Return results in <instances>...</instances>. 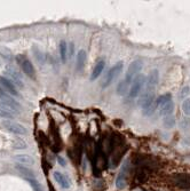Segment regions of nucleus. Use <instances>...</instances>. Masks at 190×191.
Returning <instances> with one entry per match:
<instances>
[{
	"label": "nucleus",
	"mask_w": 190,
	"mask_h": 191,
	"mask_svg": "<svg viewBox=\"0 0 190 191\" xmlns=\"http://www.w3.org/2000/svg\"><path fill=\"white\" fill-rule=\"evenodd\" d=\"M0 108H4L8 111L14 112L15 115L21 110L20 103L13 98V96L8 95L7 92L2 91V88L0 87Z\"/></svg>",
	"instance_id": "f257e3e1"
},
{
	"label": "nucleus",
	"mask_w": 190,
	"mask_h": 191,
	"mask_svg": "<svg viewBox=\"0 0 190 191\" xmlns=\"http://www.w3.org/2000/svg\"><path fill=\"white\" fill-rule=\"evenodd\" d=\"M4 74H5V77H6L8 80H11V83L16 86V87H19V88H23V87H24V81H23L21 72H20L19 70H16L14 66H11V65H6Z\"/></svg>",
	"instance_id": "f03ea898"
},
{
	"label": "nucleus",
	"mask_w": 190,
	"mask_h": 191,
	"mask_svg": "<svg viewBox=\"0 0 190 191\" xmlns=\"http://www.w3.org/2000/svg\"><path fill=\"white\" fill-rule=\"evenodd\" d=\"M146 80H147V78H146V76L142 73H139L134 78V80L132 81V84H131V87H129V94H128V97L129 98H135L139 94H140V92H141V89L144 87L146 85Z\"/></svg>",
	"instance_id": "7ed1b4c3"
},
{
	"label": "nucleus",
	"mask_w": 190,
	"mask_h": 191,
	"mask_svg": "<svg viewBox=\"0 0 190 191\" xmlns=\"http://www.w3.org/2000/svg\"><path fill=\"white\" fill-rule=\"evenodd\" d=\"M142 68H143V62H142L141 60H135V61H133L132 63L128 65V69H127V72H126V74H125L124 81H125L126 84H128V85H131L132 81L134 80V78H135L137 74L140 73V71L142 70Z\"/></svg>",
	"instance_id": "20e7f679"
},
{
	"label": "nucleus",
	"mask_w": 190,
	"mask_h": 191,
	"mask_svg": "<svg viewBox=\"0 0 190 191\" xmlns=\"http://www.w3.org/2000/svg\"><path fill=\"white\" fill-rule=\"evenodd\" d=\"M123 66H124V62L123 61H119V62H117L108 71V73H106V76L104 77V79H103V81H102V88H106V87H109V86L112 84V81L116 79L117 76L121 72Z\"/></svg>",
	"instance_id": "39448f33"
},
{
	"label": "nucleus",
	"mask_w": 190,
	"mask_h": 191,
	"mask_svg": "<svg viewBox=\"0 0 190 191\" xmlns=\"http://www.w3.org/2000/svg\"><path fill=\"white\" fill-rule=\"evenodd\" d=\"M159 81V72L157 69H154L150 73H149L148 78L146 80V85H144V91L143 93L147 94H155L156 92V87L158 85Z\"/></svg>",
	"instance_id": "423d86ee"
},
{
	"label": "nucleus",
	"mask_w": 190,
	"mask_h": 191,
	"mask_svg": "<svg viewBox=\"0 0 190 191\" xmlns=\"http://www.w3.org/2000/svg\"><path fill=\"white\" fill-rule=\"evenodd\" d=\"M16 60H17L19 64L21 65L22 71L24 72V74L31 79H34L36 78V70H34V66L31 63V61L28 57H25L24 55H17Z\"/></svg>",
	"instance_id": "0eeeda50"
},
{
	"label": "nucleus",
	"mask_w": 190,
	"mask_h": 191,
	"mask_svg": "<svg viewBox=\"0 0 190 191\" xmlns=\"http://www.w3.org/2000/svg\"><path fill=\"white\" fill-rule=\"evenodd\" d=\"M2 127L6 130H8L9 133L17 134V135H25L28 133V129L23 125L19 124V123H15V121H11V120L2 121Z\"/></svg>",
	"instance_id": "6e6552de"
},
{
	"label": "nucleus",
	"mask_w": 190,
	"mask_h": 191,
	"mask_svg": "<svg viewBox=\"0 0 190 191\" xmlns=\"http://www.w3.org/2000/svg\"><path fill=\"white\" fill-rule=\"evenodd\" d=\"M0 86H1V88L5 89V92H7L11 96H15V97L20 96L17 87L14 85L11 80H8L5 76H0Z\"/></svg>",
	"instance_id": "1a4fd4ad"
},
{
	"label": "nucleus",
	"mask_w": 190,
	"mask_h": 191,
	"mask_svg": "<svg viewBox=\"0 0 190 191\" xmlns=\"http://www.w3.org/2000/svg\"><path fill=\"white\" fill-rule=\"evenodd\" d=\"M15 168L19 170L22 174V176H24L26 180H29V179H36V173L31 168L25 167L24 165H21V164H16Z\"/></svg>",
	"instance_id": "9d476101"
},
{
	"label": "nucleus",
	"mask_w": 190,
	"mask_h": 191,
	"mask_svg": "<svg viewBox=\"0 0 190 191\" xmlns=\"http://www.w3.org/2000/svg\"><path fill=\"white\" fill-rule=\"evenodd\" d=\"M53 176L55 181L63 188V189H68V188H70V182L68 180V177L63 175L62 173H60V172H54L53 173Z\"/></svg>",
	"instance_id": "9b49d317"
},
{
	"label": "nucleus",
	"mask_w": 190,
	"mask_h": 191,
	"mask_svg": "<svg viewBox=\"0 0 190 191\" xmlns=\"http://www.w3.org/2000/svg\"><path fill=\"white\" fill-rule=\"evenodd\" d=\"M14 160L17 162V164H21V165H34V159L33 157L29 156V155H16L14 157Z\"/></svg>",
	"instance_id": "f8f14e48"
},
{
	"label": "nucleus",
	"mask_w": 190,
	"mask_h": 191,
	"mask_svg": "<svg viewBox=\"0 0 190 191\" xmlns=\"http://www.w3.org/2000/svg\"><path fill=\"white\" fill-rule=\"evenodd\" d=\"M86 57H87L86 52L84 49H80L77 54V60H76V65H77V71L78 72H80L84 69V65L86 63Z\"/></svg>",
	"instance_id": "ddd939ff"
},
{
	"label": "nucleus",
	"mask_w": 190,
	"mask_h": 191,
	"mask_svg": "<svg viewBox=\"0 0 190 191\" xmlns=\"http://www.w3.org/2000/svg\"><path fill=\"white\" fill-rule=\"evenodd\" d=\"M174 102H173V100H171L169 101L167 103H165L164 105L160 106V110H159V113H160V116H164V117H166V116H169V115H172V112L174 111Z\"/></svg>",
	"instance_id": "4468645a"
},
{
	"label": "nucleus",
	"mask_w": 190,
	"mask_h": 191,
	"mask_svg": "<svg viewBox=\"0 0 190 191\" xmlns=\"http://www.w3.org/2000/svg\"><path fill=\"white\" fill-rule=\"evenodd\" d=\"M126 172H127V166L125 165V166L123 167V170H120L118 177H117L116 185L118 189H123V188H125V185H126Z\"/></svg>",
	"instance_id": "2eb2a0df"
},
{
	"label": "nucleus",
	"mask_w": 190,
	"mask_h": 191,
	"mask_svg": "<svg viewBox=\"0 0 190 191\" xmlns=\"http://www.w3.org/2000/svg\"><path fill=\"white\" fill-rule=\"evenodd\" d=\"M104 66H106V62L104 61H99L96 63V65H95V68L93 69L92 74H91V80H95L96 78H99V76L102 73Z\"/></svg>",
	"instance_id": "dca6fc26"
},
{
	"label": "nucleus",
	"mask_w": 190,
	"mask_h": 191,
	"mask_svg": "<svg viewBox=\"0 0 190 191\" xmlns=\"http://www.w3.org/2000/svg\"><path fill=\"white\" fill-rule=\"evenodd\" d=\"M0 57H2L7 62H11L14 60V55L11 53V51L9 48L5 47V46H1L0 47Z\"/></svg>",
	"instance_id": "f3484780"
},
{
	"label": "nucleus",
	"mask_w": 190,
	"mask_h": 191,
	"mask_svg": "<svg viewBox=\"0 0 190 191\" xmlns=\"http://www.w3.org/2000/svg\"><path fill=\"white\" fill-rule=\"evenodd\" d=\"M176 179V181H175V183L179 185V187H181V188H187V187H190V177L187 175H183V176H181V175H179V176H176L175 177Z\"/></svg>",
	"instance_id": "a211bd4d"
},
{
	"label": "nucleus",
	"mask_w": 190,
	"mask_h": 191,
	"mask_svg": "<svg viewBox=\"0 0 190 191\" xmlns=\"http://www.w3.org/2000/svg\"><path fill=\"white\" fill-rule=\"evenodd\" d=\"M176 124V120H175V117L173 115H169V116H166L164 117V120H163V125L164 127L167 128V129H171L175 126Z\"/></svg>",
	"instance_id": "6ab92c4d"
},
{
	"label": "nucleus",
	"mask_w": 190,
	"mask_h": 191,
	"mask_svg": "<svg viewBox=\"0 0 190 191\" xmlns=\"http://www.w3.org/2000/svg\"><path fill=\"white\" fill-rule=\"evenodd\" d=\"M59 52H60V56H61V61L65 63L66 61V55H68V45L66 43L62 40L60 43V46H59Z\"/></svg>",
	"instance_id": "aec40b11"
},
{
	"label": "nucleus",
	"mask_w": 190,
	"mask_h": 191,
	"mask_svg": "<svg viewBox=\"0 0 190 191\" xmlns=\"http://www.w3.org/2000/svg\"><path fill=\"white\" fill-rule=\"evenodd\" d=\"M172 100V94L171 93H165L163 95H159V97L156 98V104L157 106H161L164 105L165 103H167L169 101Z\"/></svg>",
	"instance_id": "412c9836"
},
{
	"label": "nucleus",
	"mask_w": 190,
	"mask_h": 191,
	"mask_svg": "<svg viewBox=\"0 0 190 191\" xmlns=\"http://www.w3.org/2000/svg\"><path fill=\"white\" fill-rule=\"evenodd\" d=\"M11 148L13 149H16V150H21V149H25L26 148V143L24 140L22 138H13L11 141Z\"/></svg>",
	"instance_id": "4be33fe9"
},
{
	"label": "nucleus",
	"mask_w": 190,
	"mask_h": 191,
	"mask_svg": "<svg viewBox=\"0 0 190 191\" xmlns=\"http://www.w3.org/2000/svg\"><path fill=\"white\" fill-rule=\"evenodd\" d=\"M128 88H129V85L126 84L124 80H121V81L119 83L118 87H117V94L120 96L125 95L127 93V91H128Z\"/></svg>",
	"instance_id": "5701e85b"
},
{
	"label": "nucleus",
	"mask_w": 190,
	"mask_h": 191,
	"mask_svg": "<svg viewBox=\"0 0 190 191\" xmlns=\"http://www.w3.org/2000/svg\"><path fill=\"white\" fill-rule=\"evenodd\" d=\"M15 117V113L11 112V111H8L4 108H0V118H4V119H13Z\"/></svg>",
	"instance_id": "b1692460"
},
{
	"label": "nucleus",
	"mask_w": 190,
	"mask_h": 191,
	"mask_svg": "<svg viewBox=\"0 0 190 191\" xmlns=\"http://www.w3.org/2000/svg\"><path fill=\"white\" fill-rule=\"evenodd\" d=\"M156 109H157V104H156V101H155L150 106L143 109V116H147V117H148V116H151V115L155 112Z\"/></svg>",
	"instance_id": "393cba45"
},
{
	"label": "nucleus",
	"mask_w": 190,
	"mask_h": 191,
	"mask_svg": "<svg viewBox=\"0 0 190 191\" xmlns=\"http://www.w3.org/2000/svg\"><path fill=\"white\" fill-rule=\"evenodd\" d=\"M33 54H34V56H36V58L38 60V62H40V63H44V61H45V55L42 53L40 49H38L37 47H33Z\"/></svg>",
	"instance_id": "a878e982"
},
{
	"label": "nucleus",
	"mask_w": 190,
	"mask_h": 191,
	"mask_svg": "<svg viewBox=\"0 0 190 191\" xmlns=\"http://www.w3.org/2000/svg\"><path fill=\"white\" fill-rule=\"evenodd\" d=\"M29 183L31 184L32 189L34 191H44V189H42L41 184L38 182V181L36 180V179H29Z\"/></svg>",
	"instance_id": "bb28decb"
},
{
	"label": "nucleus",
	"mask_w": 190,
	"mask_h": 191,
	"mask_svg": "<svg viewBox=\"0 0 190 191\" xmlns=\"http://www.w3.org/2000/svg\"><path fill=\"white\" fill-rule=\"evenodd\" d=\"M182 111L184 115L190 116V98H186L182 103Z\"/></svg>",
	"instance_id": "cd10ccee"
},
{
	"label": "nucleus",
	"mask_w": 190,
	"mask_h": 191,
	"mask_svg": "<svg viewBox=\"0 0 190 191\" xmlns=\"http://www.w3.org/2000/svg\"><path fill=\"white\" fill-rule=\"evenodd\" d=\"M68 51H69V54H68L69 58H72V56H74V43H69V46H68Z\"/></svg>",
	"instance_id": "c85d7f7f"
},
{
	"label": "nucleus",
	"mask_w": 190,
	"mask_h": 191,
	"mask_svg": "<svg viewBox=\"0 0 190 191\" xmlns=\"http://www.w3.org/2000/svg\"><path fill=\"white\" fill-rule=\"evenodd\" d=\"M57 161H59V164L61 165V166H65V161H64V159L62 158V157H57Z\"/></svg>",
	"instance_id": "c756f323"
}]
</instances>
